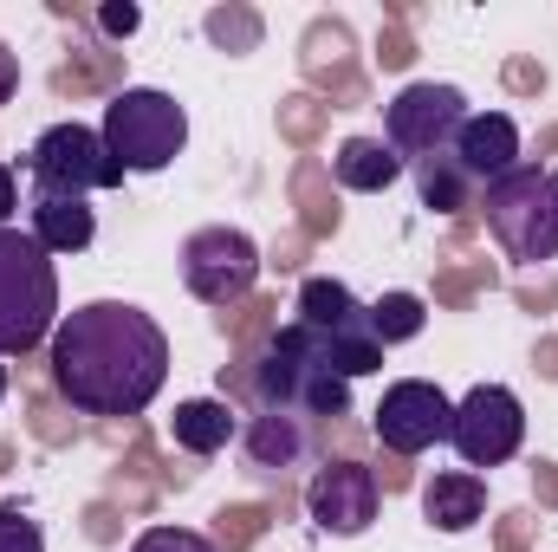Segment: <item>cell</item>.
Masks as SVG:
<instances>
[{"mask_svg": "<svg viewBox=\"0 0 558 552\" xmlns=\"http://www.w3.org/2000/svg\"><path fill=\"white\" fill-rule=\"evenodd\" d=\"M52 391L85 416H143L169 384V338L131 299H92L59 319L52 345Z\"/></svg>", "mask_w": 558, "mask_h": 552, "instance_id": "6da1fadb", "label": "cell"}, {"mask_svg": "<svg viewBox=\"0 0 558 552\" xmlns=\"http://www.w3.org/2000/svg\"><path fill=\"white\" fill-rule=\"evenodd\" d=\"M254 404L318 429V422L351 416V384L318 358V345L299 325H279L267 338V351H260V364H254Z\"/></svg>", "mask_w": 558, "mask_h": 552, "instance_id": "7a4b0ae2", "label": "cell"}, {"mask_svg": "<svg viewBox=\"0 0 558 552\" xmlns=\"http://www.w3.org/2000/svg\"><path fill=\"white\" fill-rule=\"evenodd\" d=\"M59 267L26 228H0V358H26L59 332Z\"/></svg>", "mask_w": 558, "mask_h": 552, "instance_id": "3957f363", "label": "cell"}, {"mask_svg": "<svg viewBox=\"0 0 558 552\" xmlns=\"http://www.w3.org/2000/svg\"><path fill=\"white\" fill-rule=\"evenodd\" d=\"M292 312H299L292 325L318 345V358H325L344 384L384 371V338H377V325H371V305H364L344 279L312 274L299 286V305H292Z\"/></svg>", "mask_w": 558, "mask_h": 552, "instance_id": "277c9868", "label": "cell"}, {"mask_svg": "<svg viewBox=\"0 0 558 552\" xmlns=\"http://www.w3.org/2000/svg\"><path fill=\"white\" fill-rule=\"evenodd\" d=\"M481 215H487V235L507 248V261L520 267H539L558 261V169H507L500 182L481 189Z\"/></svg>", "mask_w": 558, "mask_h": 552, "instance_id": "5b68a950", "label": "cell"}, {"mask_svg": "<svg viewBox=\"0 0 558 552\" xmlns=\"http://www.w3.org/2000/svg\"><path fill=\"white\" fill-rule=\"evenodd\" d=\"M105 149L124 163V176H156L182 156L189 143V111L156 92V85H124L111 105H105V124H98Z\"/></svg>", "mask_w": 558, "mask_h": 552, "instance_id": "8992f818", "label": "cell"}, {"mask_svg": "<svg viewBox=\"0 0 558 552\" xmlns=\"http://www.w3.org/2000/svg\"><path fill=\"white\" fill-rule=\"evenodd\" d=\"M33 189H52V195L124 189V163L105 149V137L92 124H52L33 143Z\"/></svg>", "mask_w": 558, "mask_h": 552, "instance_id": "52a82bcc", "label": "cell"}, {"mask_svg": "<svg viewBox=\"0 0 558 552\" xmlns=\"http://www.w3.org/2000/svg\"><path fill=\"white\" fill-rule=\"evenodd\" d=\"M461 124H468V98H461V85L416 79V85H403V92L384 105V143H390L403 163L441 156Z\"/></svg>", "mask_w": 558, "mask_h": 552, "instance_id": "ba28073f", "label": "cell"}, {"mask_svg": "<svg viewBox=\"0 0 558 552\" xmlns=\"http://www.w3.org/2000/svg\"><path fill=\"white\" fill-rule=\"evenodd\" d=\"M526 442V410L507 384H474L461 404H454V422H448V448L468 461V468H500L513 461Z\"/></svg>", "mask_w": 558, "mask_h": 552, "instance_id": "9c48e42d", "label": "cell"}, {"mask_svg": "<svg viewBox=\"0 0 558 552\" xmlns=\"http://www.w3.org/2000/svg\"><path fill=\"white\" fill-rule=\"evenodd\" d=\"M260 279V248L241 235V228H195L182 241V286L202 299V305H241Z\"/></svg>", "mask_w": 558, "mask_h": 552, "instance_id": "30bf717a", "label": "cell"}, {"mask_svg": "<svg viewBox=\"0 0 558 552\" xmlns=\"http://www.w3.org/2000/svg\"><path fill=\"white\" fill-rule=\"evenodd\" d=\"M448 422H454V404L428 377H397L371 416V429L390 455H428L435 442H448Z\"/></svg>", "mask_w": 558, "mask_h": 552, "instance_id": "8fae6325", "label": "cell"}, {"mask_svg": "<svg viewBox=\"0 0 558 552\" xmlns=\"http://www.w3.org/2000/svg\"><path fill=\"white\" fill-rule=\"evenodd\" d=\"M377 501H384V494H377V475H371L364 461H325V468L312 475V488H305V514H312V527L331 533V540L371 533Z\"/></svg>", "mask_w": 558, "mask_h": 552, "instance_id": "7c38bea8", "label": "cell"}, {"mask_svg": "<svg viewBox=\"0 0 558 552\" xmlns=\"http://www.w3.org/2000/svg\"><path fill=\"white\" fill-rule=\"evenodd\" d=\"M448 156L474 176V189H487V182H500L507 169H520V124H513L507 111H468V124L454 131Z\"/></svg>", "mask_w": 558, "mask_h": 552, "instance_id": "4fadbf2b", "label": "cell"}, {"mask_svg": "<svg viewBox=\"0 0 558 552\" xmlns=\"http://www.w3.org/2000/svg\"><path fill=\"white\" fill-rule=\"evenodd\" d=\"M26 215H33V228H26V235H33L46 254H85V248L98 241L92 195H52V189H33Z\"/></svg>", "mask_w": 558, "mask_h": 552, "instance_id": "5bb4252c", "label": "cell"}, {"mask_svg": "<svg viewBox=\"0 0 558 552\" xmlns=\"http://www.w3.org/2000/svg\"><path fill=\"white\" fill-rule=\"evenodd\" d=\"M481 514H487V481L468 475V468H448L422 488V520L441 527V533H468Z\"/></svg>", "mask_w": 558, "mask_h": 552, "instance_id": "9a60e30c", "label": "cell"}, {"mask_svg": "<svg viewBox=\"0 0 558 552\" xmlns=\"http://www.w3.org/2000/svg\"><path fill=\"white\" fill-rule=\"evenodd\" d=\"M403 169H410V163H403L384 137H344L338 156H331V176H338L351 195H384Z\"/></svg>", "mask_w": 558, "mask_h": 552, "instance_id": "2e32d148", "label": "cell"}, {"mask_svg": "<svg viewBox=\"0 0 558 552\" xmlns=\"http://www.w3.org/2000/svg\"><path fill=\"white\" fill-rule=\"evenodd\" d=\"M241 442H247V461H254L260 475H286V468H299V461L312 455V429L292 422V416H274V410L254 416Z\"/></svg>", "mask_w": 558, "mask_h": 552, "instance_id": "e0dca14e", "label": "cell"}, {"mask_svg": "<svg viewBox=\"0 0 558 552\" xmlns=\"http://www.w3.org/2000/svg\"><path fill=\"white\" fill-rule=\"evenodd\" d=\"M169 435H175L182 455H221L234 442V410L221 397H189V404H175V416H169Z\"/></svg>", "mask_w": 558, "mask_h": 552, "instance_id": "ac0fdd59", "label": "cell"}, {"mask_svg": "<svg viewBox=\"0 0 558 552\" xmlns=\"http://www.w3.org/2000/svg\"><path fill=\"white\" fill-rule=\"evenodd\" d=\"M416 169V195L422 208H435V215H468V208H481V189H474V176L441 149V156H422L410 163Z\"/></svg>", "mask_w": 558, "mask_h": 552, "instance_id": "d6986e66", "label": "cell"}, {"mask_svg": "<svg viewBox=\"0 0 558 552\" xmlns=\"http://www.w3.org/2000/svg\"><path fill=\"white\" fill-rule=\"evenodd\" d=\"M371 325H377V338H384V351H390V345L416 338L422 325H428V305H422L416 292H384V299L371 305Z\"/></svg>", "mask_w": 558, "mask_h": 552, "instance_id": "ffe728a7", "label": "cell"}, {"mask_svg": "<svg viewBox=\"0 0 558 552\" xmlns=\"http://www.w3.org/2000/svg\"><path fill=\"white\" fill-rule=\"evenodd\" d=\"M0 552H46L39 520H33L20 501H0Z\"/></svg>", "mask_w": 558, "mask_h": 552, "instance_id": "44dd1931", "label": "cell"}, {"mask_svg": "<svg viewBox=\"0 0 558 552\" xmlns=\"http://www.w3.org/2000/svg\"><path fill=\"white\" fill-rule=\"evenodd\" d=\"M131 552H215V540L195 533V527H149Z\"/></svg>", "mask_w": 558, "mask_h": 552, "instance_id": "7402d4cb", "label": "cell"}, {"mask_svg": "<svg viewBox=\"0 0 558 552\" xmlns=\"http://www.w3.org/2000/svg\"><path fill=\"white\" fill-rule=\"evenodd\" d=\"M98 26H105V33H118V39H131V33L143 26V13H137V7H105V13H98Z\"/></svg>", "mask_w": 558, "mask_h": 552, "instance_id": "603a6c76", "label": "cell"}, {"mask_svg": "<svg viewBox=\"0 0 558 552\" xmlns=\"http://www.w3.org/2000/svg\"><path fill=\"white\" fill-rule=\"evenodd\" d=\"M13 208H20V176L0 163V228H13Z\"/></svg>", "mask_w": 558, "mask_h": 552, "instance_id": "cb8c5ba5", "label": "cell"}, {"mask_svg": "<svg viewBox=\"0 0 558 552\" xmlns=\"http://www.w3.org/2000/svg\"><path fill=\"white\" fill-rule=\"evenodd\" d=\"M13 92H20V59H13V46L0 39V105H13Z\"/></svg>", "mask_w": 558, "mask_h": 552, "instance_id": "d4e9b609", "label": "cell"}, {"mask_svg": "<svg viewBox=\"0 0 558 552\" xmlns=\"http://www.w3.org/2000/svg\"><path fill=\"white\" fill-rule=\"evenodd\" d=\"M7 384H13V377H7V358H0V404H7Z\"/></svg>", "mask_w": 558, "mask_h": 552, "instance_id": "484cf974", "label": "cell"}]
</instances>
